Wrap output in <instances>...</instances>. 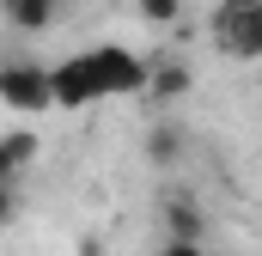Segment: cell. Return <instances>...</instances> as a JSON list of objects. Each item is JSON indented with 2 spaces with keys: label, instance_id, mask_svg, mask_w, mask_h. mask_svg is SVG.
<instances>
[{
  "label": "cell",
  "instance_id": "obj_2",
  "mask_svg": "<svg viewBox=\"0 0 262 256\" xmlns=\"http://www.w3.org/2000/svg\"><path fill=\"white\" fill-rule=\"evenodd\" d=\"M85 67H92L98 98H140V92H146V61H140L134 49H116V43L85 49Z\"/></svg>",
  "mask_w": 262,
  "mask_h": 256
},
{
  "label": "cell",
  "instance_id": "obj_3",
  "mask_svg": "<svg viewBox=\"0 0 262 256\" xmlns=\"http://www.w3.org/2000/svg\"><path fill=\"white\" fill-rule=\"evenodd\" d=\"M0 104L18 110V116H43V110H55L49 67H37V61H0Z\"/></svg>",
  "mask_w": 262,
  "mask_h": 256
},
{
  "label": "cell",
  "instance_id": "obj_8",
  "mask_svg": "<svg viewBox=\"0 0 262 256\" xmlns=\"http://www.w3.org/2000/svg\"><path fill=\"white\" fill-rule=\"evenodd\" d=\"M55 6H61V0H0V12H6L12 31H43V25L55 18Z\"/></svg>",
  "mask_w": 262,
  "mask_h": 256
},
{
  "label": "cell",
  "instance_id": "obj_12",
  "mask_svg": "<svg viewBox=\"0 0 262 256\" xmlns=\"http://www.w3.org/2000/svg\"><path fill=\"white\" fill-rule=\"evenodd\" d=\"M18 220V183H0V226Z\"/></svg>",
  "mask_w": 262,
  "mask_h": 256
},
{
  "label": "cell",
  "instance_id": "obj_1",
  "mask_svg": "<svg viewBox=\"0 0 262 256\" xmlns=\"http://www.w3.org/2000/svg\"><path fill=\"white\" fill-rule=\"evenodd\" d=\"M213 49L226 61H262V0H226L213 12Z\"/></svg>",
  "mask_w": 262,
  "mask_h": 256
},
{
  "label": "cell",
  "instance_id": "obj_6",
  "mask_svg": "<svg viewBox=\"0 0 262 256\" xmlns=\"http://www.w3.org/2000/svg\"><path fill=\"white\" fill-rule=\"evenodd\" d=\"M31 159H37V128L0 134V183H18V177L31 171Z\"/></svg>",
  "mask_w": 262,
  "mask_h": 256
},
{
  "label": "cell",
  "instance_id": "obj_11",
  "mask_svg": "<svg viewBox=\"0 0 262 256\" xmlns=\"http://www.w3.org/2000/svg\"><path fill=\"white\" fill-rule=\"evenodd\" d=\"M152 256H207V244H201V238H165Z\"/></svg>",
  "mask_w": 262,
  "mask_h": 256
},
{
  "label": "cell",
  "instance_id": "obj_9",
  "mask_svg": "<svg viewBox=\"0 0 262 256\" xmlns=\"http://www.w3.org/2000/svg\"><path fill=\"white\" fill-rule=\"evenodd\" d=\"M146 159H152L159 171H171V165L183 159V134H177L171 122H152L146 128Z\"/></svg>",
  "mask_w": 262,
  "mask_h": 256
},
{
  "label": "cell",
  "instance_id": "obj_10",
  "mask_svg": "<svg viewBox=\"0 0 262 256\" xmlns=\"http://www.w3.org/2000/svg\"><path fill=\"white\" fill-rule=\"evenodd\" d=\"M134 12H140L152 31H177V25H183V0H134Z\"/></svg>",
  "mask_w": 262,
  "mask_h": 256
},
{
  "label": "cell",
  "instance_id": "obj_4",
  "mask_svg": "<svg viewBox=\"0 0 262 256\" xmlns=\"http://www.w3.org/2000/svg\"><path fill=\"white\" fill-rule=\"evenodd\" d=\"M49 86H55V110H85V104H98V86H92L85 55L55 61V67H49Z\"/></svg>",
  "mask_w": 262,
  "mask_h": 256
},
{
  "label": "cell",
  "instance_id": "obj_7",
  "mask_svg": "<svg viewBox=\"0 0 262 256\" xmlns=\"http://www.w3.org/2000/svg\"><path fill=\"white\" fill-rule=\"evenodd\" d=\"M195 79H189V61H152L146 67V98L152 104H171V98H183Z\"/></svg>",
  "mask_w": 262,
  "mask_h": 256
},
{
  "label": "cell",
  "instance_id": "obj_5",
  "mask_svg": "<svg viewBox=\"0 0 262 256\" xmlns=\"http://www.w3.org/2000/svg\"><path fill=\"white\" fill-rule=\"evenodd\" d=\"M159 226H165V238H201L207 214L189 189H159Z\"/></svg>",
  "mask_w": 262,
  "mask_h": 256
}]
</instances>
